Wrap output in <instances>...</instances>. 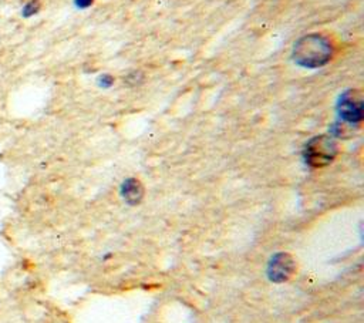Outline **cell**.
I'll use <instances>...</instances> for the list:
<instances>
[{"instance_id":"1","label":"cell","mask_w":364,"mask_h":323,"mask_svg":"<svg viewBox=\"0 0 364 323\" xmlns=\"http://www.w3.org/2000/svg\"><path fill=\"white\" fill-rule=\"evenodd\" d=\"M331 43L327 37L314 33L301 37L293 48L296 64L307 68H317L327 64L331 58Z\"/></svg>"},{"instance_id":"2","label":"cell","mask_w":364,"mask_h":323,"mask_svg":"<svg viewBox=\"0 0 364 323\" xmlns=\"http://www.w3.org/2000/svg\"><path fill=\"white\" fill-rule=\"evenodd\" d=\"M337 155V145L333 138L327 135H318L310 139L304 149L306 162L313 168H321L328 165Z\"/></svg>"},{"instance_id":"8","label":"cell","mask_w":364,"mask_h":323,"mask_svg":"<svg viewBox=\"0 0 364 323\" xmlns=\"http://www.w3.org/2000/svg\"><path fill=\"white\" fill-rule=\"evenodd\" d=\"M94 0H75V6L80 7V9H87L92 4Z\"/></svg>"},{"instance_id":"6","label":"cell","mask_w":364,"mask_h":323,"mask_svg":"<svg viewBox=\"0 0 364 323\" xmlns=\"http://www.w3.org/2000/svg\"><path fill=\"white\" fill-rule=\"evenodd\" d=\"M38 10H40V1L38 0H30L23 7V16L30 17V16L36 14Z\"/></svg>"},{"instance_id":"7","label":"cell","mask_w":364,"mask_h":323,"mask_svg":"<svg viewBox=\"0 0 364 323\" xmlns=\"http://www.w3.org/2000/svg\"><path fill=\"white\" fill-rule=\"evenodd\" d=\"M112 83H114V78L109 77V75H101V77H100V84H101L102 87H109Z\"/></svg>"},{"instance_id":"5","label":"cell","mask_w":364,"mask_h":323,"mask_svg":"<svg viewBox=\"0 0 364 323\" xmlns=\"http://www.w3.org/2000/svg\"><path fill=\"white\" fill-rule=\"evenodd\" d=\"M121 195L128 203L135 205V203L141 202V199L144 196V188L138 179L128 178L127 181H124V184L121 186Z\"/></svg>"},{"instance_id":"3","label":"cell","mask_w":364,"mask_h":323,"mask_svg":"<svg viewBox=\"0 0 364 323\" xmlns=\"http://www.w3.org/2000/svg\"><path fill=\"white\" fill-rule=\"evenodd\" d=\"M363 98L361 92L357 90L346 91L337 104V111L340 120L344 125H357L363 120Z\"/></svg>"},{"instance_id":"4","label":"cell","mask_w":364,"mask_h":323,"mask_svg":"<svg viewBox=\"0 0 364 323\" xmlns=\"http://www.w3.org/2000/svg\"><path fill=\"white\" fill-rule=\"evenodd\" d=\"M297 270L296 260L289 253H276L267 266L269 277L273 282H286L289 280Z\"/></svg>"}]
</instances>
